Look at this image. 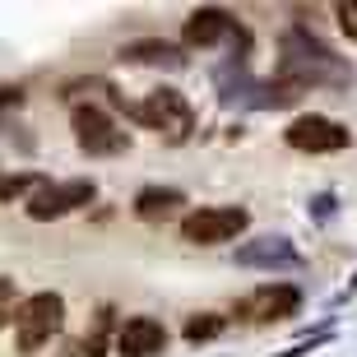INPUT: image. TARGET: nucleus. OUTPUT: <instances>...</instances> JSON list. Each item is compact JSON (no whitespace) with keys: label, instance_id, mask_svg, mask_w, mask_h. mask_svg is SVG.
Listing matches in <instances>:
<instances>
[{"label":"nucleus","instance_id":"f257e3e1","mask_svg":"<svg viewBox=\"0 0 357 357\" xmlns=\"http://www.w3.org/2000/svg\"><path fill=\"white\" fill-rule=\"evenodd\" d=\"M353 79V70L339 66V56L306 28H288L283 33V89L302 93L306 84H344Z\"/></svg>","mask_w":357,"mask_h":357},{"label":"nucleus","instance_id":"f03ea898","mask_svg":"<svg viewBox=\"0 0 357 357\" xmlns=\"http://www.w3.org/2000/svg\"><path fill=\"white\" fill-rule=\"evenodd\" d=\"M66 325V297L61 292H33L14 311V339L19 353H38L42 344H52V334H61Z\"/></svg>","mask_w":357,"mask_h":357},{"label":"nucleus","instance_id":"7ed1b4c3","mask_svg":"<svg viewBox=\"0 0 357 357\" xmlns=\"http://www.w3.org/2000/svg\"><path fill=\"white\" fill-rule=\"evenodd\" d=\"M126 112L139 126L158 130L162 139H172V144L190 139V130H195V107L185 102V93H176V89H153L139 107H126Z\"/></svg>","mask_w":357,"mask_h":357},{"label":"nucleus","instance_id":"20e7f679","mask_svg":"<svg viewBox=\"0 0 357 357\" xmlns=\"http://www.w3.org/2000/svg\"><path fill=\"white\" fill-rule=\"evenodd\" d=\"M70 126H75V139H79V149L89 158H116V153L130 149V135L121 130L102 107H75Z\"/></svg>","mask_w":357,"mask_h":357},{"label":"nucleus","instance_id":"39448f33","mask_svg":"<svg viewBox=\"0 0 357 357\" xmlns=\"http://www.w3.org/2000/svg\"><path fill=\"white\" fill-rule=\"evenodd\" d=\"M246 223H251L246 209H237V204H213V209L185 213L181 237L190 241V246H223V241H232L237 232H246Z\"/></svg>","mask_w":357,"mask_h":357},{"label":"nucleus","instance_id":"423d86ee","mask_svg":"<svg viewBox=\"0 0 357 357\" xmlns=\"http://www.w3.org/2000/svg\"><path fill=\"white\" fill-rule=\"evenodd\" d=\"M98 195V185H93V176H75V181H56L47 185L42 181L33 195H28V218L33 223H52V218H66V213H75L79 204H89V199Z\"/></svg>","mask_w":357,"mask_h":357},{"label":"nucleus","instance_id":"0eeeda50","mask_svg":"<svg viewBox=\"0 0 357 357\" xmlns=\"http://www.w3.org/2000/svg\"><path fill=\"white\" fill-rule=\"evenodd\" d=\"M283 139H288V149H297V153H339V149H348V130L339 121L320 116V112L297 116L288 130H283Z\"/></svg>","mask_w":357,"mask_h":357},{"label":"nucleus","instance_id":"6e6552de","mask_svg":"<svg viewBox=\"0 0 357 357\" xmlns=\"http://www.w3.org/2000/svg\"><path fill=\"white\" fill-rule=\"evenodd\" d=\"M297 306H302V292L292 288V283H265V288H255L246 302H241V316L246 320H260V325H269V320H288L297 316Z\"/></svg>","mask_w":357,"mask_h":357},{"label":"nucleus","instance_id":"1a4fd4ad","mask_svg":"<svg viewBox=\"0 0 357 357\" xmlns=\"http://www.w3.org/2000/svg\"><path fill=\"white\" fill-rule=\"evenodd\" d=\"M167 348V330H162V320L153 316H130L126 325L116 330V353L121 357H153Z\"/></svg>","mask_w":357,"mask_h":357},{"label":"nucleus","instance_id":"9d476101","mask_svg":"<svg viewBox=\"0 0 357 357\" xmlns=\"http://www.w3.org/2000/svg\"><path fill=\"white\" fill-rule=\"evenodd\" d=\"M237 265L246 269H297L302 265V255H297V246H292L288 237H260V241H246V246H237Z\"/></svg>","mask_w":357,"mask_h":357},{"label":"nucleus","instance_id":"9b49d317","mask_svg":"<svg viewBox=\"0 0 357 357\" xmlns=\"http://www.w3.org/2000/svg\"><path fill=\"white\" fill-rule=\"evenodd\" d=\"M227 33H232V14L218 10V5L195 10L185 19V42H190V47H213V42H223Z\"/></svg>","mask_w":357,"mask_h":357},{"label":"nucleus","instance_id":"f8f14e48","mask_svg":"<svg viewBox=\"0 0 357 357\" xmlns=\"http://www.w3.org/2000/svg\"><path fill=\"white\" fill-rule=\"evenodd\" d=\"M121 61H130V66H185L181 47H172V42L162 38H139V42H126L121 47Z\"/></svg>","mask_w":357,"mask_h":357},{"label":"nucleus","instance_id":"ddd939ff","mask_svg":"<svg viewBox=\"0 0 357 357\" xmlns=\"http://www.w3.org/2000/svg\"><path fill=\"white\" fill-rule=\"evenodd\" d=\"M181 204H185V195L176 190V185H144V190L135 195V213H139L144 223H158V218L176 213Z\"/></svg>","mask_w":357,"mask_h":357},{"label":"nucleus","instance_id":"4468645a","mask_svg":"<svg viewBox=\"0 0 357 357\" xmlns=\"http://www.w3.org/2000/svg\"><path fill=\"white\" fill-rule=\"evenodd\" d=\"M223 325H227L223 316H213V311H199V316L185 320V339H190V344H209V339H218V334H223Z\"/></svg>","mask_w":357,"mask_h":357},{"label":"nucleus","instance_id":"2eb2a0df","mask_svg":"<svg viewBox=\"0 0 357 357\" xmlns=\"http://www.w3.org/2000/svg\"><path fill=\"white\" fill-rule=\"evenodd\" d=\"M38 185H42V176H33V172H14V176H0V204H10V199L28 195V190H38Z\"/></svg>","mask_w":357,"mask_h":357},{"label":"nucleus","instance_id":"dca6fc26","mask_svg":"<svg viewBox=\"0 0 357 357\" xmlns=\"http://www.w3.org/2000/svg\"><path fill=\"white\" fill-rule=\"evenodd\" d=\"M14 311H19V292H14V278L0 274V330L14 325Z\"/></svg>","mask_w":357,"mask_h":357},{"label":"nucleus","instance_id":"f3484780","mask_svg":"<svg viewBox=\"0 0 357 357\" xmlns=\"http://www.w3.org/2000/svg\"><path fill=\"white\" fill-rule=\"evenodd\" d=\"M334 14H339V28H344L348 38L357 42V0H344V5H334Z\"/></svg>","mask_w":357,"mask_h":357},{"label":"nucleus","instance_id":"a211bd4d","mask_svg":"<svg viewBox=\"0 0 357 357\" xmlns=\"http://www.w3.org/2000/svg\"><path fill=\"white\" fill-rule=\"evenodd\" d=\"M24 102V89H14V84H0V116L10 112V107Z\"/></svg>","mask_w":357,"mask_h":357}]
</instances>
